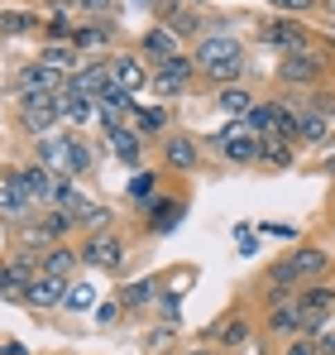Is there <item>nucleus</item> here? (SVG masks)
<instances>
[{"label": "nucleus", "instance_id": "obj_5", "mask_svg": "<svg viewBox=\"0 0 335 355\" xmlns=\"http://www.w3.org/2000/svg\"><path fill=\"white\" fill-rule=\"evenodd\" d=\"M254 44L282 58V53H302V49H311V44H316V29H311L307 19H297V15H269V19H259Z\"/></svg>", "mask_w": 335, "mask_h": 355}, {"label": "nucleus", "instance_id": "obj_43", "mask_svg": "<svg viewBox=\"0 0 335 355\" xmlns=\"http://www.w3.org/2000/svg\"><path fill=\"white\" fill-rule=\"evenodd\" d=\"M235 250H239V254H244V259H249V254H254V250H259V231H254V226H244V221H239V226H235Z\"/></svg>", "mask_w": 335, "mask_h": 355}, {"label": "nucleus", "instance_id": "obj_31", "mask_svg": "<svg viewBox=\"0 0 335 355\" xmlns=\"http://www.w3.org/2000/svg\"><path fill=\"white\" fill-rule=\"evenodd\" d=\"M19 178H24V187H29V197H34L39 207L53 202V168H44L39 159H29V164H19Z\"/></svg>", "mask_w": 335, "mask_h": 355}, {"label": "nucleus", "instance_id": "obj_38", "mask_svg": "<svg viewBox=\"0 0 335 355\" xmlns=\"http://www.w3.org/2000/svg\"><path fill=\"white\" fill-rule=\"evenodd\" d=\"M259 236H269V240H278V245H297L302 240V231L292 226V221H264V226H254Z\"/></svg>", "mask_w": 335, "mask_h": 355}, {"label": "nucleus", "instance_id": "obj_36", "mask_svg": "<svg viewBox=\"0 0 335 355\" xmlns=\"http://www.w3.org/2000/svg\"><path fill=\"white\" fill-rule=\"evenodd\" d=\"M159 322H168V327H177L182 322V288H168V279H163V288H159V297H154V307H149Z\"/></svg>", "mask_w": 335, "mask_h": 355}, {"label": "nucleus", "instance_id": "obj_39", "mask_svg": "<svg viewBox=\"0 0 335 355\" xmlns=\"http://www.w3.org/2000/svg\"><path fill=\"white\" fill-rule=\"evenodd\" d=\"M278 355H321V341L307 336V331H297V336H287V341L278 346Z\"/></svg>", "mask_w": 335, "mask_h": 355}, {"label": "nucleus", "instance_id": "obj_35", "mask_svg": "<svg viewBox=\"0 0 335 355\" xmlns=\"http://www.w3.org/2000/svg\"><path fill=\"white\" fill-rule=\"evenodd\" d=\"M259 288H269V293H297V288H302V279H297V269L287 264V254H282V259H273V264L264 269Z\"/></svg>", "mask_w": 335, "mask_h": 355}, {"label": "nucleus", "instance_id": "obj_51", "mask_svg": "<svg viewBox=\"0 0 335 355\" xmlns=\"http://www.w3.org/2000/svg\"><path fill=\"white\" fill-rule=\"evenodd\" d=\"M331 240H335V211H331Z\"/></svg>", "mask_w": 335, "mask_h": 355}, {"label": "nucleus", "instance_id": "obj_49", "mask_svg": "<svg viewBox=\"0 0 335 355\" xmlns=\"http://www.w3.org/2000/svg\"><path fill=\"white\" fill-rule=\"evenodd\" d=\"M321 34H326V39L335 44V19H321Z\"/></svg>", "mask_w": 335, "mask_h": 355}, {"label": "nucleus", "instance_id": "obj_15", "mask_svg": "<svg viewBox=\"0 0 335 355\" xmlns=\"http://www.w3.org/2000/svg\"><path fill=\"white\" fill-rule=\"evenodd\" d=\"M287 264L297 269L302 284H311V279H335V254H331V245H321V240H297V245H287Z\"/></svg>", "mask_w": 335, "mask_h": 355}, {"label": "nucleus", "instance_id": "obj_10", "mask_svg": "<svg viewBox=\"0 0 335 355\" xmlns=\"http://www.w3.org/2000/svg\"><path fill=\"white\" fill-rule=\"evenodd\" d=\"M187 211H192V197L172 187V192H159V197H154V207L139 216V226H144L149 240H163V236H172V231L187 221Z\"/></svg>", "mask_w": 335, "mask_h": 355}, {"label": "nucleus", "instance_id": "obj_9", "mask_svg": "<svg viewBox=\"0 0 335 355\" xmlns=\"http://www.w3.org/2000/svg\"><path fill=\"white\" fill-rule=\"evenodd\" d=\"M101 139H106V149H111L115 159L129 168V173H139L144 168V154H149V139L129 125V120H115V116H101Z\"/></svg>", "mask_w": 335, "mask_h": 355}, {"label": "nucleus", "instance_id": "obj_47", "mask_svg": "<svg viewBox=\"0 0 335 355\" xmlns=\"http://www.w3.org/2000/svg\"><path fill=\"white\" fill-rule=\"evenodd\" d=\"M316 15H321V19H335V0H321V5H316Z\"/></svg>", "mask_w": 335, "mask_h": 355}, {"label": "nucleus", "instance_id": "obj_24", "mask_svg": "<svg viewBox=\"0 0 335 355\" xmlns=\"http://www.w3.org/2000/svg\"><path fill=\"white\" fill-rule=\"evenodd\" d=\"M159 187H163V173H154V168H139V173H129V182H125V197H120V202H125L134 216H144V211L154 207Z\"/></svg>", "mask_w": 335, "mask_h": 355}, {"label": "nucleus", "instance_id": "obj_40", "mask_svg": "<svg viewBox=\"0 0 335 355\" xmlns=\"http://www.w3.org/2000/svg\"><path fill=\"white\" fill-rule=\"evenodd\" d=\"M316 5H321V0H269V10H273V15H297V19L316 15Z\"/></svg>", "mask_w": 335, "mask_h": 355}, {"label": "nucleus", "instance_id": "obj_25", "mask_svg": "<svg viewBox=\"0 0 335 355\" xmlns=\"http://www.w3.org/2000/svg\"><path fill=\"white\" fill-rule=\"evenodd\" d=\"M111 82H120V87H129L134 96L149 87V62L139 58V53H125V49H115L111 53Z\"/></svg>", "mask_w": 335, "mask_h": 355}, {"label": "nucleus", "instance_id": "obj_37", "mask_svg": "<svg viewBox=\"0 0 335 355\" xmlns=\"http://www.w3.org/2000/svg\"><path fill=\"white\" fill-rule=\"evenodd\" d=\"M91 307H96L91 279H72V284H67V297H62V312H91Z\"/></svg>", "mask_w": 335, "mask_h": 355}, {"label": "nucleus", "instance_id": "obj_19", "mask_svg": "<svg viewBox=\"0 0 335 355\" xmlns=\"http://www.w3.org/2000/svg\"><path fill=\"white\" fill-rule=\"evenodd\" d=\"M129 125H134L149 144H159L168 130H177V111H172V101H149V106H134Z\"/></svg>", "mask_w": 335, "mask_h": 355}, {"label": "nucleus", "instance_id": "obj_53", "mask_svg": "<svg viewBox=\"0 0 335 355\" xmlns=\"http://www.w3.org/2000/svg\"><path fill=\"white\" fill-rule=\"evenodd\" d=\"M134 5H154V0H134Z\"/></svg>", "mask_w": 335, "mask_h": 355}, {"label": "nucleus", "instance_id": "obj_32", "mask_svg": "<svg viewBox=\"0 0 335 355\" xmlns=\"http://www.w3.org/2000/svg\"><path fill=\"white\" fill-rule=\"evenodd\" d=\"M91 120H101L96 96H67V92H62V125H67V130H87Z\"/></svg>", "mask_w": 335, "mask_h": 355}, {"label": "nucleus", "instance_id": "obj_48", "mask_svg": "<svg viewBox=\"0 0 335 355\" xmlns=\"http://www.w3.org/2000/svg\"><path fill=\"white\" fill-rule=\"evenodd\" d=\"M182 355H221L216 346H192V351H182Z\"/></svg>", "mask_w": 335, "mask_h": 355}, {"label": "nucleus", "instance_id": "obj_17", "mask_svg": "<svg viewBox=\"0 0 335 355\" xmlns=\"http://www.w3.org/2000/svg\"><path fill=\"white\" fill-rule=\"evenodd\" d=\"M106 82H111V53H106V58H82V67L67 72L62 92H67V96H101Z\"/></svg>", "mask_w": 335, "mask_h": 355}, {"label": "nucleus", "instance_id": "obj_13", "mask_svg": "<svg viewBox=\"0 0 335 355\" xmlns=\"http://www.w3.org/2000/svg\"><path fill=\"white\" fill-rule=\"evenodd\" d=\"M259 327H264V341H287V336H297L302 331V302H297V293H278L273 302H264L259 307Z\"/></svg>", "mask_w": 335, "mask_h": 355}, {"label": "nucleus", "instance_id": "obj_27", "mask_svg": "<svg viewBox=\"0 0 335 355\" xmlns=\"http://www.w3.org/2000/svg\"><path fill=\"white\" fill-rule=\"evenodd\" d=\"M67 144H72V130L57 125L53 135H39V139H34V159H39L44 168H53V173H67Z\"/></svg>", "mask_w": 335, "mask_h": 355}, {"label": "nucleus", "instance_id": "obj_18", "mask_svg": "<svg viewBox=\"0 0 335 355\" xmlns=\"http://www.w3.org/2000/svg\"><path fill=\"white\" fill-rule=\"evenodd\" d=\"M67 284L72 279H57V274H34L29 284H24V307L29 312H53V307H62V297H67Z\"/></svg>", "mask_w": 335, "mask_h": 355}, {"label": "nucleus", "instance_id": "obj_41", "mask_svg": "<svg viewBox=\"0 0 335 355\" xmlns=\"http://www.w3.org/2000/svg\"><path fill=\"white\" fill-rule=\"evenodd\" d=\"M82 19H115V0H77Z\"/></svg>", "mask_w": 335, "mask_h": 355}, {"label": "nucleus", "instance_id": "obj_20", "mask_svg": "<svg viewBox=\"0 0 335 355\" xmlns=\"http://www.w3.org/2000/svg\"><path fill=\"white\" fill-rule=\"evenodd\" d=\"M326 135H331V111L316 101H297V144L316 149V144H326Z\"/></svg>", "mask_w": 335, "mask_h": 355}, {"label": "nucleus", "instance_id": "obj_4", "mask_svg": "<svg viewBox=\"0 0 335 355\" xmlns=\"http://www.w3.org/2000/svg\"><path fill=\"white\" fill-rule=\"evenodd\" d=\"M77 254H82V269H101V274H125V259H129V240L120 236L115 226H101V231H82L77 240Z\"/></svg>", "mask_w": 335, "mask_h": 355}, {"label": "nucleus", "instance_id": "obj_30", "mask_svg": "<svg viewBox=\"0 0 335 355\" xmlns=\"http://www.w3.org/2000/svg\"><path fill=\"white\" fill-rule=\"evenodd\" d=\"M159 288H163V274H144V279H134V284L120 288V307H125V312H149L154 297H159Z\"/></svg>", "mask_w": 335, "mask_h": 355}, {"label": "nucleus", "instance_id": "obj_45", "mask_svg": "<svg viewBox=\"0 0 335 355\" xmlns=\"http://www.w3.org/2000/svg\"><path fill=\"white\" fill-rule=\"evenodd\" d=\"M0 355H34V351H29L19 336H5V341H0Z\"/></svg>", "mask_w": 335, "mask_h": 355}, {"label": "nucleus", "instance_id": "obj_50", "mask_svg": "<svg viewBox=\"0 0 335 355\" xmlns=\"http://www.w3.org/2000/svg\"><path fill=\"white\" fill-rule=\"evenodd\" d=\"M321 173H326V178H335V154H331V159H321Z\"/></svg>", "mask_w": 335, "mask_h": 355}, {"label": "nucleus", "instance_id": "obj_26", "mask_svg": "<svg viewBox=\"0 0 335 355\" xmlns=\"http://www.w3.org/2000/svg\"><path fill=\"white\" fill-rule=\"evenodd\" d=\"M259 96H264V92H259L254 82H225V87L211 92V101H216V111H221V116H244Z\"/></svg>", "mask_w": 335, "mask_h": 355}, {"label": "nucleus", "instance_id": "obj_14", "mask_svg": "<svg viewBox=\"0 0 335 355\" xmlns=\"http://www.w3.org/2000/svg\"><path fill=\"white\" fill-rule=\"evenodd\" d=\"M34 211H39V202L29 197L19 168H15V164L0 168V221H5V226H19V221H29Z\"/></svg>", "mask_w": 335, "mask_h": 355}, {"label": "nucleus", "instance_id": "obj_23", "mask_svg": "<svg viewBox=\"0 0 335 355\" xmlns=\"http://www.w3.org/2000/svg\"><path fill=\"white\" fill-rule=\"evenodd\" d=\"M101 154H106V144H91L82 130H72V144H67V178H96L101 168Z\"/></svg>", "mask_w": 335, "mask_h": 355}, {"label": "nucleus", "instance_id": "obj_3", "mask_svg": "<svg viewBox=\"0 0 335 355\" xmlns=\"http://www.w3.org/2000/svg\"><path fill=\"white\" fill-rule=\"evenodd\" d=\"M206 149H211V159H221L225 168H259V135L244 125V116H230L206 139Z\"/></svg>", "mask_w": 335, "mask_h": 355}, {"label": "nucleus", "instance_id": "obj_29", "mask_svg": "<svg viewBox=\"0 0 335 355\" xmlns=\"http://www.w3.org/2000/svg\"><path fill=\"white\" fill-rule=\"evenodd\" d=\"M44 34V19L24 5H5L0 10V39H39Z\"/></svg>", "mask_w": 335, "mask_h": 355}, {"label": "nucleus", "instance_id": "obj_46", "mask_svg": "<svg viewBox=\"0 0 335 355\" xmlns=\"http://www.w3.org/2000/svg\"><path fill=\"white\" fill-rule=\"evenodd\" d=\"M316 341H321V355H335V331H321Z\"/></svg>", "mask_w": 335, "mask_h": 355}, {"label": "nucleus", "instance_id": "obj_7", "mask_svg": "<svg viewBox=\"0 0 335 355\" xmlns=\"http://www.w3.org/2000/svg\"><path fill=\"white\" fill-rule=\"evenodd\" d=\"M149 87L159 92V101H177V96L197 92V87H201V82H197V58L182 49V53H172V58L149 62Z\"/></svg>", "mask_w": 335, "mask_h": 355}, {"label": "nucleus", "instance_id": "obj_28", "mask_svg": "<svg viewBox=\"0 0 335 355\" xmlns=\"http://www.w3.org/2000/svg\"><path fill=\"white\" fill-rule=\"evenodd\" d=\"M77 269H82V254H77V245H72V240H57V245H48V250L39 254V274L77 279Z\"/></svg>", "mask_w": 335, "mask_h": 355}, {"label": "nucleus", "instance_id": "obj_33", "mask_svg": "<svg viewBox=\"0 0 335 355\" xmlns=\"http://www.w3.org/2000/svg\"><path fill=\"white\" fill-rule=\"evenodd\" d=\"M278 111H282V96H259L249 111H244V125L254 135H273L278 130Z\"/></svg>", "mask_w": 335, "mask_h": 355}, {"label": "nucleus", "instance_id": "obj_22", "mask_svg": "<svg viewBox=\"0 0 335 355\" xmlns=\"http://www.w3.org/2000/svg\"><path fill=\"white\" fill-rule=\"evenodd\" d=\"M134 53L144 62H159V58H172V53H182V34L177 29H168V24H149L144 34H139V44H134Z\"/></svg>", "mask_w": 335, "mask_h": 355}, {"label": "nucleus", "instance_id": "obj_42", "mask_svg": "<svg viewBox=\"0 0 335 355\" xmlns=\"http://www.w3.org/2000/svg\"><path fill=\"white\" fill-rule=\"evenodd\" d=\"M0 297H5V302H19V297H24V284L10 274V264H5V259H0Z\"/></svg>", "mask_w": 335, "mask_h": 355}, {"label": "nucleus", "instance_id": "obj_11", "mask_svg": "<svg viewBox=\"0 0 335 355\" xmlns=\"http://www.w3.org/2000/svg\"><path fill=\"white\" fill-rule=\"evenodd\" d=\"M62 82H67V77H62L57 67L29 58V62L15 67V77H10V96H15V101H29V96H57Z\"/></svg>", "mask_w": 335, "mask_h": 355}, {"label": "nucleus", "instance_id": "obj_8", "mask_svg": "<svg viewBox=\"0 0 335 355\" xmlns=\"http://www.w3.org/2000/svg\"><path fill=\"white\" fill-rule=\"evenodd\" d=\"M159 154H163V168L172 178H192V173H201L206 168V144L192 135V130H168L163 139H159Z\"/></svg>", "mask_w": 335, "mask_h": 355}, {"label": "nucleus", "instance_id": "obj_16", "mask_svg": "<svg viewBox=\"0 0 335 355\" xmlns=\"http://www.w3.org/2000/svg\"><path fill=\"white\" fill-rule=\"evenodd\" d=\"M72 49L82 58H106V53H115V19H77L72 24Z\"/></svg>", "mask_w": 335, "mask_h": 355}, {"label": "nucleus", "instance_id": "obj_1", "mask_svg": "<svg viewBox=\"0 0 335 355\" xmlns=\"http://www.w3.org/2000/svg\"><path fill=\"white\" fill-rule=\"evenodd\" d=\"M187 53L197 58V82L211 92L225 82H254L249 77V44L235 29H206Z\"/></svg>", "mask_w": 335, "mask_h": 355}, {"label": "nucleus", "instance_id": "obj_12", "mask_svg": "<svg viewBox=\"0 0 335 355\" xmlns=\"http://www.w3.org/2000/svg\"><path fill=\"white\" fill-rule=\"evenodd\" d=\"M15 106H19L15 125H19V135H29V144L62 125V92L57 96H29V101H15Z\"/></svg>", "mask_w": 335, "mask_h": 355}, {"label": "nucleus", "instance_id": "obj_21", "mask_svg": "<svg viewBox=\"0 0 335 355\" xmlns=\"http://www.w3.org/2000/svg\"><path fill=\"white\" fill-rule=\"evenodd\" d=\"M297 149H302V144L287 139V135H278V130H273V135H259V168H264V173H287V168L297 164Z\"/></svg>", "mask_w": 335, "mask_h": 355}, {"label": "nucleus", "instance_id": "obj_44", "mask_svg": "<svg viewBox=\"0 0 335 355\" xmlns=\"http://www.w3.org/2000/svg\"><path fill=\"white\" fill-rule=\"evenodd\" d=\"M91 317H96V327H115V322L125 317V307H120V297H111V302H96Z\"/></svg>", "mask_w": 335, "mask_h": 355}, {"label": "nucleus", "instance_id": "obj_52", "mask_svg": "<svg viewBox=\"0 0 335 355\" xmlns=\"http://www.w3.org/2000/svg\"><path fill=\"white\" fill-rule=\"evenodd\" d=\"M187 5H206V0H187Z\"/></svg>", "mask_w": 335, "mask_h": 355}, {"label": "nucleus", "instance_id": "obj_6", "mask_svg": "<svg viewBox=\"0 0 335 355\" xmlns=\"http://www.w3.org/2000/svg\"><path fill=\"white\" fill-rule=\"evenodd\" d=\"M254 341V312L249 307H225L216 322H206L201 327V346H216L221 355H239L244 346Z\"/></svg>", "mask_w": 335, "mask_h": 355}, {"label": "nucleus", "instance_id": "obj_2", "mask_svg": "<svg viewBox=\"0 0 335 355\" xmlns=\"http://www.w3.org/2000/svg\"><path fill=\"white\" fill-rule=\"evenodd\" d=\"M331 72H335V44L316 34L311 49L282 53L278 67H273V82H278V87H292V92H316V87L331 82Z\"/></svg>", "mask_w": 335, "mask_h": 355}, {"label": "nucleus", "instance_id": "obj_34", "mask_svg": "<svg viewBox=\"0 0 335 355\" xmlns=\"http://www.w3.org/2000/svg\"><path fill=\"white\" fill-rule=\"evenodd\" d=\"M39 62H48V67H57L62 77L72 72V67H82V53L72 49V39H53V44H39V53H34Z\"/></svg>", "mask_w": 335, "mask_h": 355}]
</instances>
